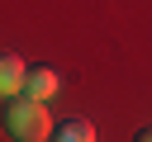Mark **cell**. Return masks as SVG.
<instances>
[{"instance_id": "6da1fadb", "label": "cell", "mask_w": 152, "mask_h": 142, "mask_svg": "<svg viewBox=\"0 0 152 142\" xmlns=\"http://www.w3.org/2000/svg\"><path fill=\"white\" fill-rule=\"evenodd\" d=\"M5 133L10 137H19V142H38V137H52V123H48V109H43V99H33V95H10L5 99Z\"/></svg>"}, {"instance_id": "7a4b0ae2", "label": "cell", "mask_w": 152, "mask_h": 142, "mask_svg": "<svg viewBox=\"0 0 152 142\" xmlns=\"http://www.w3.org/2000/svg\"><path fill=\"white\" fill-rule=\"evenodd\" d=\"M24 76H28V66H24L19 57H10V52H0V99H10V95H19V90H24Z\"/></svg>"}, {"instance_id": "3957f363", "label": "cell", "mask_w": 152, "mask_h": 142, "mask_svg": "<svg viewBox=\"0 0 152 142\" xmlns=\"http://www.w3.org/2000/svg\"><path fill=\"white\" fill-rule=\"evenodd\" d=\"M24 95H33V99H48V95H57V71H48V66H33V71L24 76Z\"/></svg>"}, {"instance_id": "277c9868", "label": "cell", "mask_w": 152, "mask_h": 142, "mask_svg": "<svg viewBox=\"0 0 152 142\" xmlns=\"http://www.w3.org/2000/svg\"><path fill=\"white\" fill-rule=\"evenodd\" d=\"M52 137H57V142H90V137H95V128H90V118H66Z\"/></svg>"}, {"instance_id": "5b68a950", "label": "cell", "mask_w": 152, "mask_h": 142, "mask_svg": "<svg viewBox=\"0 0 152 142\" xmlns=\"http://www.w3.org/2000/svg\"><path fill=\"white\" fill-rule=\"evenodd\" d=\"M138 142H152V128H142V133H138Z\"/></svg>"}]
</instances>
